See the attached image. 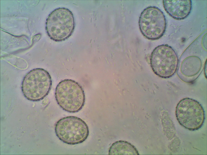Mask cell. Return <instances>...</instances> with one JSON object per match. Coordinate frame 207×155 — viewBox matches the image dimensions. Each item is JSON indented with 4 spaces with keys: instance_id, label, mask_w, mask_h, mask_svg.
Here are the masks:
<instances>
[{
    "instance_id": "6da1fadb",
    "label": "cell",
    "mask_w": 207,
    "mask_h": 155,
    "mask_svg": "<svg viewBox=\"0 0 207 155\" xmlns=\"http://www.w3.org/2000/svg\"><path fill=\"white\" fill-rule=\"evenodd\" d=\"M55 97L60 107L69 113L78 112L85 103L83 89L79 83L72 80L65 79L60 81L56 87Z\"/></svg>"
},
{
    "instance_id": "7a4b0ae2",
    "label": "cell",
    "mask_w": 207,
    "mask_h": 155,
    "mask_svg": "<svg viewBox=\"0 0 207 155\" xmlns=\"http://www.w3.org/2000/svg\"><path fill=\"white\" fill-rule=\"evenodd\" d=\"M52 85L51 77L46 70L41 68L33 69L24 76L21 84L22 94L28 100L38 101L49 93Z\"/></svg>"
},
{
    "instance_id": "3957f363",
    "label": "cell",
    "mask_w": 207,
    "mask_h": 155,
    "mask_svg": "<svg viewBox=\"0 0 207 155\" xmlns=\"http://www.w3.org/2000/svg\"><path fill=\"white\" fill-rule=\"evenodd\" d=\"M55 131L60 140L70 145L83 142L89 134L88 128L85 122L78 117L72 116L64 117L57 121Z\"/></svg>"
},
{
    "instance_id": "277c9868",
    "label": "cell",
    "mask_w": 207,
    "mask_h": 155,
    "mask_svg": "<svg viewBox=\"0 0 207 155\" xmlns=\"http://www.w3.org/2000/svg\"><path fill=\"white\" fill-rule=\"evenodd\" d=\"M46 25L48 34L51 39L57 41H64L73 32L75 26L74 17L68 9L58 8L50 14Z\"/></svg>"
},
{
    "instance_id": "5b68a950",
    "label": "cell",
    "mask_w": 207,
    "mask_h": 155,
    "mask_svg": "<svg viewBox=\"0 0 207 155\" xmlns=\"http://www.w3.org/2000/svg\"><path fill=\"white\" fill-rule=\"evenodd\" d=\"M150 61L155 74L160 77L168 78L176 73L179 59L176 52L172 47L162 44L154 49L151 55Z\"/></svg>"
},
{
    "instance_id": "8992f818",
    "label": "cell",
    "mask_w": 207,
    "mask_h": 155,
    "mask_svg": "<svg viewBox=\"0 0 207 155\" xmlns=\"http://www.w3.org/2000/svg\"><path fill=\"white\" fill-rule=\"evenodd\" d=\"M176 114L180 124L191 130L200 128L205 119L202 106L198 101L191 98H185L180 101L176 106Z\"/></svg>"
},
{
    "instance_id": "52a82bcc",
    "label": "cell",
    "mask_w": 207,
    "mask_h": 155,
    "mask_svg": "<svg viewBox=\"0 0 207 155\" xmlns=\"http://www.w3.org/2000/svg\"><path fill=\"white\" fill-rule=\"evenodd\" d=\"M140 29L146 38L151 40L160 38L166 29V21L163 12L158 8L153 6L144 9L139 20Z\"/></svg>"
},
{
    "instance_id": "ba28073f",
    "label": "cell",
    "mask_w": 207,
    "mask_h": 155,
    "mask_svg": "<svg viewBox=\"0 0 207 155\" xmlns=\"http://www.w3.org/2000/svg\"><path fill=\"white\" fill-rule=\"evenodd\" d=\"M202 63L198 57L191 56L179 64L178 74L183 81L191 82L195 80L201 71Z\"/></svg>"
},
{
    "instance_id": "9c48e42d",
    "label": "cell",
    "mask_w": 207,
    "mask_h": 155,
    "mask_svg": "<svg viewBox=\"0 0 207 155\" xmlns=\"http://www.w3.org/2000/svg\"><path fill=\"white\" fill-rule=\"evenodd\" d=\"M165 10L171 17L181 20L187 17L192 9L191 0L163 1Z\"/></svg>"
},
{
    "instance_id": "30bf717a",
    "label": "cell",
    "mask_w": 207,
    "mask_h": 155,
    "mask_svg": "<svg viewBox=\"0 0 207 155\" xmlns=\"http://www.w3.org/2000/svg\"><path fill=\"white\" fill-rule=\"evenodd\" d=\"M109 155H138V151L130 143L126 141H120L114 143L110 147Z\"/></svg>"
}]
</instances>
